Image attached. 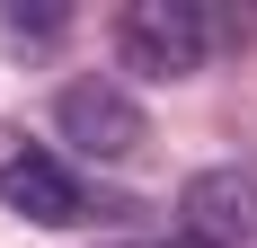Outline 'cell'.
<instances>
[{"instance_id":"2","label":"cell","mask_w":257,"mask_h":248,"mask_svg":"<svg viewBox=\"0 0 257 248\" xmlns=\"http://www.w3.org/2000/svg\"><path fill=\"white\" fill-rule=\"evenodd\" d=\"M53 124H62V142H71L80 160H133V151H142V106H133V89H115V80H71V89L53 98Z\"/></svg>"},{"instance_id":"3","label":"cell","mask_w":257,"mask_h":248,"mask_svg":"<svg viewBox=\"0 0 257 248\" xmlns=\"http://www.w3.org/2000/svg\"><path fill=\"white\" fill-rule=\"evenodd\" d=\"M178 222L195 248H248L257 239V177L248 169H195L178 186Z\"/></svg>"},{"instance_id":"4","label":"cell","mask_w":257,"mask_h":248,"mask_svg":"<svg viewBox=\"0 0 257 248\" xmlns=\"http://www.w3.org/2000/svg\"><path fill=\"white\" fill-rule=\"evenodd\" d=\"M0 204H9L18 222H45V230L89 222V186H80L53 151H9V160H0Z\"/></svg>"},{"instance_id":"5","label":"cell","mask_w":257,"mask_h":248,"mask_svg":"<svg viewBox=\"0 0 257 248\" xmlns=\"http://www.w3.org/2000/svg\"><path fill=\"white\" fill-rule=\"evenodd\" d=\"M62 27H71V9H27V0L0 9V36H9V45H53Z\"/></svg>"},{"instance_id":"1","label":"cell","mask_w":257,"mask_h":248,"mask_svg":"<svg viewBox=\"0 0 257 248\" xmlns=\"http://www.w3.org/2000/svg\"><path fill=\"white\" fill-rule=\"evenodd\" d=\"M115 53L142 80H186V71H204V53H213V18L195 0H133L115 18Z\"/></svg>"}]
</instances>
